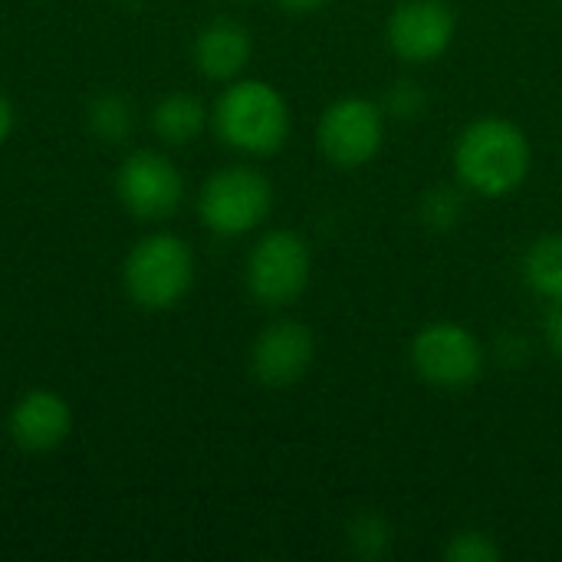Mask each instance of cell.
<instances>
[{"instance_id": "cell-1", "label": "cell", "mask_w": 562, "mask_h": 562, "mask_svg": "<svg viewBox=\"0 0 562 562\" xmlns=\"http://www.w3.org/2000/svg\"><path fill=\"white\" fill-rule=\"evenodd\" d=\"M533 165V148L527 132L504 115L474 119L454 142V171L464 191L481 198L514 194Z\"/></svg>"}, {"instance_id": "cell-2", "label": "cell", "mask_w": 562, "mask_h": 562, "mask_svg": "<svg viewBox=\"0 0 562 562\" xmlns=\"http://www.w3.org/2000/svg\"><path fill=\"white\" fill-rule=\"evenodd\" d=\"M214 128L224 145L244 155H277L290 138V105L263 79L231 82L214 105Z\"/></svg>"}, {"instance_id": "cell-3", "label": "cell", "mask_w": 562, "mask_h": 562, "mask_svg": "<svg viewBox=\"0 0 562 562\" xmlns=\"http://www.w3.org/2000/svg\"><path fill=\"white\" fill-rule=\"evenodd\" d=\"M122 283L142 310H171L194 283L191 247L175 234L142 237L125 257Z\"/></svg>"}, {"instance_id": "cell-4", "label": "cell", "mask_w": 562, "mask_h": 562, "mask_svg": "<svg viewBox=\"0 0 562 562\" xmlns=\"http://www.w3.org/2000/svg\"><path fill=\"white\" fill-rule=\"evenodd\" d=\"M408 359L415 375L441 392H464L477 385L487 362L481 339L468 326L451 319H438L418 329Z\"/></svg>"}, {"instance_id": "cell-5", "label": "cell", "mask_w": 562, "mask_h": 562, "mask_svg": "<svg viewBox=\"0 0 562 562\" xmlns=\"http://www.w3.org/2000/svg\"><path fill=\"white\" fill-rule=\"evenodd\" d=\"M270 207H273L270 181L244 165L214 171L198 194L201 224L221 237H240L257 231L267 221Z\"/></svg>"}, {"instance_id": "cell-6", "label": "cell", "mask_w": 562, "mask_h": 562, "mask_svg": "<svg viewBox=\"0 0 562 562\" xmlns=\"http://www.w3.org/2000/svg\"><path fill=\"white\" fill-rule=\"evenodd\" d=\"M313 273V257L306 240L296 231H270L263 234L247 257V290L263 306H290L296 303Z\"/></svg>"}, {"instance_id": "cell-7", "label": "cell", "mask_w": 562, "mask_h": 562, "mask_svg": "<svg viewBox=\"0 0 562 562\" xmlns=\"http://www.w3.org/2000/svg\"><path fill=\"white\" fill-rule=\"evenodd\" d=\"M385 138V109L362 95H346L333 102L319 125L316 145L339 168H362L382 151Z\"/></svg>"}, {"instance_id": "cell-8", "label": "cell", "mask_w": 562, "mask_h": 562, "mask_svg": "<svg viewBox=\"0 0 562 562\" xmlns=\"http://www.w3.org/2000/svg\"><path fill=\"white\" fill-rule=\"evenodd\" d=\"M122 207L138 221H161L181 207L184 178L161 151H132L115 178Z\"/></svg>"}, {"instance_id": "cell-9", "label": "cell", "mask_w": 562, "mask_h": 562, "mask_svg": "<svg viewBox=\"0 0 562 562\" xmlns=\"http://www.w3.org/2000/svg\"><path fill=\"white\" fill-rule=\"evenodd\" d=\"M385 33L402 63H435L451 49L458 16L448 0H402L389 16Z\"/></svg>"}, {"instance_id": "cell-10", "label": "cell", "mask_w": 562, "mask_h": 562, "mask_svg": "<svg viewBox=\"0 0 562 562\" xmlns=\"http://www.w3.org/2000/svg\"><path fill=\"white\" fill-rule=\"evenodd\" d=\"M316 356L313 333L296 319L270 323L250 346V372L267 389H290L296 385Z\"/></svg>"}, {"instance_id": "cell-11", "label": "cell", "mask_w": 562, "mask_h": 562, "mask_svg": "<svg viewBox=\"0 0 562 562\" xmlns=\"http://www.w3.org/2000/svg\"><path fill=\"white\" fill-rule=\"evenodd\" d=\"M72 431V412L63 395L49 389H33L26 392L13 412H10V438L23 451H53L59 448Z\"/></svg>"}, {"instance_id": "cell-12", "label": "cell", "mask_w": 562, "mask_h": 562, "mask_svg": "<svg viewBox=\"0 0 562 562\" xmlns=\"http://www.w3.org/2000/svg\"><path fill=\"white\" fill-rule=\"evenodd\" d=\"M254 43L244 23L237 20H214L194 40V66L201 76L214 82H231L250 63Z\"/></svg>"}, {"instance_id": "cell-13", "label": "cell", "mask_w": 562, "mask_h": 562, "mask_svg": "<svg viewBox=\"0 0 562 562\" xmlns=\"http://www.w3.org/2000/svg\"><path fill=\"white\" fill-rule=\"evenodd\" d=\"M151 125H155V132H158L161 142H168V145H188V142H194L204 132L207 109L191 92H171V95H165L155 105Z\"/></svg>"}, {"instance_id": "cell-14", "label": "cell", "mask_w": 562, "mask_h": 562, "mask_svg": "<svg viewBox=\"0 0 562 562\" xmlns=\"http://www.w3.org/2000/svg\"><path fill=\"white\" fill-rule=\"evenodd\" d=\"M524 280L537 296L550 303L562 300V234H547L530 244L524 257Z\"/></svg>"}, {"instance_id": "cell-15", "label": "cell", "mask_w": 562, "mask_h": 562, "mask_svg": "<svg viewBox=\"0 0 562 562\" xmlns=\"http://www.w3.org/2000/svg\"><path fill=\"white\" fill-rule=\"evenodd\" d=\"M392 527L382 514H359L352 524H349V550L359 557V560H385L392 553Z\"/></svg>"}, {"instance_id": "cell-16", "label": "cell", "mask_w": 562, "mask_h": 562, "mask_svg": "<svg viewBox=\"0 0 562 562\" xmlns=\"http://www.w3.org/2000/svg\"><path fill=\"white\" fill-rule=\"evenodd\" d=\"M89 128L105 142H122L132 132V105L119 95H99L89 105Z\"/></svg>"}, {"instance_id": "cell-17", "label": "cell", "mask_w": 562, "mask_h": 562, "mask_svg": "<svg viewBox=\"0 0 562 562\" xmlns=\"http://www.w3.org/2000/svg\"><path fill=\"white\" fill-rule=\"evenodd\" d=\"M464 217V194L461 188H451V184H441L435 191H428L422 198V221L425 227L431 231H451L458 227Z\"/></svg>"}, {"instance_id": "cell-18", "label": "cell", "mask_w": 562, "mask_h": 562, "mask_svg": "<svg viewBox=\"0 0 562 562\" xmlns=\"http://www.w3.org/2000/svg\"><path fill=\"white\" fill-rule=\"evenodd\" d=\"M445 560L448 562H497L501 560V547L494 543L491 533L484 530H461L448 540L445 547Z\"/></svg>"}, {"instance_id": "cell-19", "label": "cell", "mask_w": 562, "mask_h": 562, "mask_svg": "<svg viewBox=\"0 0 562 562\" xmlns=\"http://www.w3.org/2000/svg\"><path fill=\"white\" fill-rule=\"evenodd\" d=\"M428 105V95L422 89V82L415 79H398L389 95H385V112L395 115V119H418Z\"/></svg>"}, {"instance_id": "cell-20", "label": "cell", "mask_w": 562, "mask_h": 562, "mask_svg": "<svg viewBox=\"0 0 562 562\" xmlns=\"http://www.w3.org/2000/svg\"><path fill=\"white\" fill-rule=\"evenodd\" d=\"M547 346L562 359V300H557L547 313Z\"/></svg>"}, {"instance_id": "cell-21", "label": "cell", "mask_w": 562, "mask_h": 562, "mask_svg": "<svg viewBox=\"0 0 562 562\" xmlns=\"http://www.w3.org/2000/svg\"><path fill=\"white\" fill-rule=\"evenodd\" d=\"M286 13H293V16H306V13H316V10H323V7H329L333 0H277Z\"/></svg>"}, {"instance_id": "cell-22", "label": "cell", "mask_w": 562, "mask_h": 562, "mask_svg": "<svg viewBox=\"0 0 562 562\" xmlns=\"http://www.w3.org/2000/svg\"><path fill=\"white\" fill-rule=\"evenodd\" d=\"M10 128H13V109H10L7 95H0V142L10 135Z\"/></svg>"}, {"instance_id": "cell-23", "label": "cell", "mask_w": 562, "mask_h": 562, "mask_svg": "<svg viewBox=\"0 0 562 562\" xmlns=\"http://www.w3.org/2000/svg\"><path fill=\"white\" fill-rule=\"evenodd\" d=\"M560 3H562V0H560Z\"/></svg>"}]
</instances>
